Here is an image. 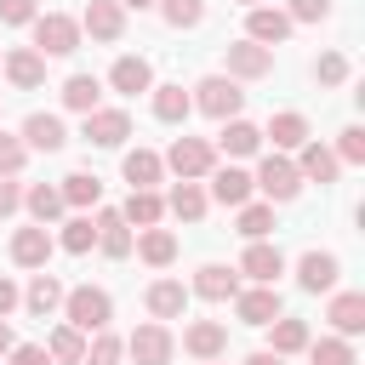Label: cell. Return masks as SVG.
<instances>
[{
	"mask_svg": "<svg viewBox=\"0 0 365 365\" xmlns=\"http://www.w3.org/2000/svg\"><path fill=\"white\" fill-rule=\"evenodd\" d=\"M63 314H68V325L86 336V331H108L114 302H108V291H97V285H74V291H63Z\"/></svg>",
	"mask_w": 365,
	"mask_h": 365,
	"instance_id": "obj_1",
	"label": "cell"
},
{
	"mask_svg": "<svg viewBox=\"0 0 365 365\" xmlns=\"http://www.w3.org/2000/svg\"><path fill=\"white\" fill-rule=\"evenodd\" d=\"M34 51L40 57H68L80 51V23L68 11H40L34 17Z\"/></svg>",
	"mask_w": 365,
	"mask_h": 365,
	"instance_id": "obj_2",
	"label": "cell"
},
{
	"mask_svg": "<svg viewBox=\"0 0 365 365\" xmlns=\"http://www.w3.org/2000/svg\"><path fill=\"white\" fill-rule=\"evenodd\" d=\"M194 108H200V114H211V120H240L245 91H240L234 80H222V74H205V80L194 86Z\"/></svg>",
	"mask_w": 365,
	"mask_h": 365,
	"instance_id": "obj_3",
	"label": "cell"
},
{
	"mask_svg": "<svg viewBox=\"0 0 365 365\" xmlns=\"http://www.w3.org/2000/svg\"><path fill=\"white\" fill-rule=\"evenodd\" d=\"M160 165H171L182 182H194V177H211V165H217V148H211L205 137H177V143H171V154H165Z\"/></svg>",
	"mask_w": 365,
	"mask_h": 365,
	"instance_id": "obj_4",
	"label": "cell"
},
{
	"mask_svg": "<svg viewBox=\"0 0 365 365\" xmlns=\"http://www.w3.org/2000/svg\"><path fill=\"white\" fill-rule=\"evenodd\" d=\"M251 188H262L268 200H297V188H302V177H297V165H291L285 154H268V160L257 165V177H251Z\"/></svg>",
	"mask_w": 365,
	"mask_h": 365,
	"instance_id": "obj_5",
	"label": "cell"
},
{
	"mask_svg": "<svg viewBox=\"0 0 365 365\" xmlns=\"http://www.w3.org/2000/svg\"><path fill=\"white\" fill-rule=\"evenodd\" d=\"M80 137H86V143H97V148H120V143L131 137V114H125V108H91Z\"/></svg>",
	"mask_w": 365,
	"mask_h": 365,
	"instance_id": "obj_6",
	"label": "cell"
},
{
	"mask_svg": "<svg viewBox=\"0 0 365 365\" xmlns=\"http://www.w3.org/2000/svg\"><path fill=\"white\" fill-rule=\"evenodd\" d=\"M125 348H131L137 365H171V348H177V342H171V331L154 319V325H137V331L125 336Z\"/></svg>",
	"mask_w": 365,
	"mask_h": 365,
	"instance_id": "obj_7",
	"label": "cell"
},
{
	"mask_svg": "<svg viewBox=\"0 0 365 365\" xmlns=\"http://www.w3.org/2000/svg\"><path fill=\"white\" fill-rule=\"evenodd\" d=\"M80 34H91V40H120L125 34V11L114 6V0H86V17H80Z\"/></svg>",
	"mask_w": 365,
	"mask_h": 365,
	"instance_id": "obj_8",
	"label": "cell"
},
{
	"mask_svg": "<svg viewBox=\"0 0 365 365\" xmlns=\"http://www.w3.org/2000/svg\"><path fill=\"white\" fill-rule=\"evenodd\" d=\"M222 51H228V74H234V80H262V74L274 68V51L257 46V40H234V46H222Z\"/></svg>",
	"mask_w": 365,
	"mask_h": 365,
	"instance_id": "obj_9",
	"label": "cell"
},
{
	"mask_svg": "<svg viewBox=\"0 0 365 365\" xmlns=\"http://www.w3.org/2000/svg\"><path fill=\"white\" fill-rule=\"evenodd\" d=\"M234 314H240L245 325H274V319H279V291H274V285L234 291Z\"/></svg>",
	"mask_w": 365,
	"mask_h": 365,
	"instance_id": "obj_10",
	"label": "cell"
},
{
	"mask_svg": "<svg viewBox=\"0 0 365 365\" xmlns=\"http://www.w3.org/2000/svg\"><path fill=\"white\" fill-rule=\"evenodd\" d=\"M240 274H251L257 285H274V279L285 274V257H279V245H268V240H251V245H245V257H240Z\"/></svg>",
	"mask_w": 365,
	"mask_h": 365,
	"instance_id": "obj_11",
	"label": "cell"
},
{
	"mask_svg": "<svg viewBox=\"0 0 365 365\" xmlns=\"http://www.w3.org/2000/svg\"><path fill=\"white\" fill-rule=\"evenodd\" d=\"M291 34V17L279 11V6H251V17H245V40H257V46H279Z\"/></svg>",
	"mask_w": 365,
	"mask_h": 365,
	"instance_id": "obj_12",
	"label": "cell"
},
{
	"mask_svg": "<svg viewBox=\"0 0 365 365\" xmlns=\"http://www.w3.org/2000/svg\"><path fill=\"white\" fill-rule=\"evenodd\" d=\"M211 200H222V205H251V171H240V165H211Z\"/></svg>",
	"mask_w": 365,
	"mask_h": 365,
	"instance_id": "obj_13",
	"label": "cell"
},
{
	"mask_svg": "<svg viewBox=\"0 0 365 365\" xmlns=\"http://www.w3.org/2000/svg\"><path fill=\"white\" fill-rule=\"evenodd\" d=\"M182 348H188L194 359H222V348H228V325H217V319H194V325L182 331Z\"/></svg>",
	"mask_w": 365,
	"mask_h": 365,
	"instance_id": "obj_14",
	"label": "cell"
},
{
	"mask_svg": "<svg viewBox=\"0 0 365 365\" xmlns=\"http://www.w3.org/2000/svg\"><path fill=\"white\" fill-rule=\"evenodd\" d=\"M63 143H68V131H63V120H57V114H29V120H23V148L57 154Z\"/></svg>",
	"mask_w": 365,
	"mask_h": 365,
	"instance_id": "obj_15",
	"label": "cell"
},
{
	"mask_svg": "<svg viewBox=\"0 0 365 365\" xmlns=\"http://www.w3.org/2000/svg\"><path fill=\"white\" fill-rule=\"evenodd\" d=\"M46 257H51V234H46L40 222L11 234V262H17V268H46Z\"/></svg>",
	"mask_w": 365,
	"mask_h": 365,
	"instance_id": "obj_16",
	"label": "cell"
},
{
	"mask_svg": "<svg viewBox=\"0 0 365 365\" xmlns=\"http://www.w3.org/2000/svg\"><path fill=\"white\" fill-rule=\"evenodd\" d=\"M6 80H11L17 91H34V86L46 80V57H40L34 46H23V51H6Z\"/></svg>",
	"mask_w": 365,
	"mask_h": 365,
	"instance_id": "obj_17",
	"label": "cell"
},
{
	"mask_svg": "<svg viewBox=\"0 0 365 365\" xmlns=\"http://www.w3.org/2000/svg\"><path fill=\"white\" fill-rule=\"evenodd\" d=\"M108 86H114V91H125V97L154 91V68H148V57H120V63L108 68Z\"/></svg>",
	"mask_w": 365,
	"mask_h": 365,
	"instance_id": "obj_18",
	"label": "cell"
},
{
	"mask_svg": "<svg viewBox=\"0 0 365 365\" xmlns=\"http://www.w3.org/2000/svg\"><path fill=\"white\" fill-rule=\"evenodd\" d=\"M336 165H342V160H336L325 143L308 137V143H302V160H297V177H302V182H336Z\"/></svg>",
	"mask_w": 365,
	"mask_h": 365,
	"instance_id": "obj_19",
	"label": "cell"
},
{
	"mask_svg": "<svg viewBox=\"0 0 365 365\" xmlns=\"http://www.w3.org/2000/svg\"><path fill=\"white\" fill-rule=\"evenodd\" d=\"M336 274H342V262H336L331 251H308V257L297 262V279H302V291H331V285H336Z\"/></svg>",
	"mask_w": 365,
	"mask_h": 365,
	"instance_id": "obj_20",
	"label": "cell"
},
{
	"mask_svg": "<svg viewBox=\"0 0 365 365\" xmlns=\"http://www.w3.org/2000/svg\"><path fill=\"white\" fill-rule=\"evenodd\" d=\"M234 291H240V274L222 268V262H205V268L194 274V297H205V302H228Z\"/></svg>",
	"mask_w": 365,
	"mask_h": 365,
	"instance_id": "obj_21",
	"label": "cell"
},
{
	"mask_svg": "<svg viewBox=\"0 0 365 365\" xmlns=\"http://www.w3.org/2000/svg\"><path fill=\"white\" fill-rule=\"evenodd\" d=\"M182 308H188L182 279H154V285H148V314H154V319H182Z\"/></svg>",
	"mask_w": 365,
	"mask_h": 365,
	"instance_id": "obj_22",
	"label": "cell"
},
{
	"mask_svg": "<svg viewBox=\"0 0 365 365\" xmlns=\"http://www.w3.org/2000/svg\"><path fill=\"white\" fill-rule=\"evenodd\" d=\"M342 336H359L365 331V297L359 291H342V297H331V314H325Z\"/></svg>",
	"mask_w": 365,
	"mask_h": 365,
	"instance_id": "obj_23",
	"label": "cell"
},
{
	"mask_svg": "<svg viewBox=\"0 0 365 365\" xmlns=\"http://www.w3.org/2000/svg\"><path fill=\"white\" fill-rule=\"evenodd\" d=\"M97 97H103V80H97V74H68V80H63V108L91 114V108H97Z\"/></svg>",
	"mask_w": 365,
	"mask_h": 365,
	"instance_id": "obj_24",
	"label": "cell"
},
{
	"mask_svg": "<svg viewBox=\"0 0 365 365\" xmlns=\"http://www.w3.org/2000/svg\"><path fill=\"white\" fill-rule=\"evenodd\" d=\"M194 114V97L182 91V86H154V120H165V125H182Z\"/></svg>",
	"mask_w": 365,
	"mask_h": 365,
	"instance_id": "obj_25",
	"label": "cell"
},
{
	"mask_svg": "<svg viewBox=\"0 0 365 365\" xmlns=\"http://www.w3.org/2000/svg\"><path fill=\"white\" fill-rule=\"evenodd\" d=\"M222 154H234V160H245V154H257L262 148V131L251 125V120H222Z\"/></svg>",
	"mask_w": 365,
	"mask_h": 365,
	"instance_id": "obj_26",
	"label": "cell"
},
{
	"mask_svg": "<svg viewBox=\"0 0 365 365\" xmlns=\"http://www.w3.org/2000/svg\"><path fill=\"white\" fill-rule=\"evenodd\" d=\"M120 171H125V182H131V188H154L165 165H160V154H154V148H131V154L120 160Z\"/></svg>",
	"mask_w": 365,
	"mask_h": 365,
	"instance_id": "obj_27",
	"label": "cell"
},
{
	"mask_svg": "<svg viewBox=\"0 0 365 365\" xmlns=\"http://www.w3.org/2000/svg\"><path fill=\"white\" fill-rule=\"evenodd\" d=\"M97 245L108 257H131V228H125L120 211H97Z\"/></svg>",
	"mask_w": 365,
	"mask_h": 365,
	"instance_id": "obj_28",
	"label": "cell"
},
{
	"mask_svg": "<svg viewBox=\"0 0 365 365\" xmlns=\"http://www.w3.org/2000/svg\"><path fill=\"white\" fill-rule=\"evenodd\" d=\"M125 222H137V228H154L160 217H165V200L154 194V188H131V200H125V211H120Z\"/></svg>",
	"mask_w": 365,
	"mask_h": 365,
	"instance_id": "obj_29",
	"label": "cell"
},
{
	"mask_svg": "<svg viewBox=\"0 0 365 365\" xmlns=\"http://www.w3.org/2000/svg\"><path fill=\"white\" fill-rule=\"evenodd\" d=\"M137 257H143L148 268H165V262L177 257V234H171V228H143V240H137Z\"/></svg>",
	"mask_w": 365,
	"mask_h": 365,
	"instance_id": "obj_30",
	"label": "cell"
},
{
	"mask_svg": "<svg viewBox=\"0 0 365 365\" xmlns=\"http://www.w3.org/2000/svg\"><path fill=\"white\" fill-rule=\"evenodd\" d=\"M23 302H29V314H40V319H46V314L63 302V279H57V274H34V279H29V291H23Z\"/></svg>",
	"mask_w": 365,
	"mask_h": 365,
	"instance_id": "obj_31",
	"label": "cell"
},
{
	"mask_svg": "<svg viewBox=\"0 0 365 365\" xmlns=\"http://www.w3.org/2000/svg\"><path fill=\"white\" fill-rule=\"evenodd\" d=\"M46 354H51V365H80V359H86V336H80L74 325H57V331L46 336Z\"/></svg>",
	"mask_w": 365,
	"mask_h": 365,
	"instance_id": "obj_32",
	"label": "cell"
},
{
	"mask_svg": "<svg viewBox=\"0 0 365 365\" xmlns=\"http://www.w3.org/2000/svg\"><path fill=\"white\" fill-rule=\"evenodd\" d=\"M262 137H274V148H302V143H308V120L285 108V114H274V120H268V131H262Z\"/></svg>",
	"mask_w": 365,
	"mask_h": 365,
	"instance_id": "obj_33",
	"label": "cell"
},
{
	"mask_svg": "<svg viewBox=\"0 0 365 365\" xmlns=\"http://www.w3.org/2000/svg\"><path fill=\"white\" fill-rule=\"evenodd\" d=\"M63 205H74V211H86V205H97L103 200V182L91 177V171H74V177H63Z\"/></svg>",
	"mask_w": 365,
	"mask_h": 365,
	"instance_id": "obj_34",
	"label": "cell"
},
{
	"mask_svg": "<svg viewBox=\"0 0 365 365\" xmlns=\"http://www.w3.org/2000/svg\"><path fill=\"white\" fill-rule=\"evenodd\" d=\"M165 205H171V217H182V222H200V217H205V188H200V182H177Z\"/></svg>",
	"mask_w": 365,
	"mask_h": 365,
	"instance_id": "obj_35",
	"label": "cell"
},
{
	"mask_svg": "<svg viewBox=\"0 0 365 365\" xmlns=\"http://www.w3.org/2000/svg\"><path fill=\"white\" fill-rule=\"evenodd\" d=\"M23 205H29V211H34V222L46 228V222L63 211V194H57L51 182H34V188H23Z\"/></svg>",
	"mask_w": 365,
	"mask_h": 365,
	"instance_id": "obj_36",
	"label": "cell"
},
{
	"mask_svg": "<svg viewBox=\"0 0 365 365\" xmlns=\"http://www.w3.org/2000/svg\"><path fill=\"white\" fill-rule=\"evenodd\" d=\"M302 348H308V325L279 314V319H274V348H268V354H279V359H285V354H302Z\"/></svg>",
	"mask_w": 365,
	"mask_h": 365,
	"instance_id": "obj_37",
	"label": "cell"
},
{
	"mask_svg": "<svg viewBox=\"0 0 365 365\" xmlns=\"http://www.w3.org/2000/svg\"><path fill=\"white\" fill-rule=\"evenodd\" d=\"M308 365H359V359L342 336H319V342H308Z\"/></svg>",
	"mask_w": 365,
	"mask_h": 365,
	"instance_id": "obj_38",
	"label": "cell"
},
{
	"mask_svg": "<svg viewBox=\"0 0 365 365\" xmlns=\"http://www.w3.org/2000/svg\"><path fill=\"white\" fill-rule=\"evenodd\" d=\"M63 251H74V257H86L91 245H97V222L91 217H74V222H63V240H57Z\"/></svg>",
	"mask_w": 365,
	"mask_h": 365,
	"instance_id": "obj_39",
	"label": "cell"
},
{
	"mask_svg": "<svg viewBox=\"0 0 365 365\" xmlns=\"http://www.w3.org/2000/svg\"><path fill=\"white\" fill-rule=\"evenodd\" d=\"M240 234L245 240H268L274 234V205H240Z\"/></svg>",
	"mask_w": 365,
	"mask_h": 365,
	"instance_id": "obj_40",
	"label": "cell"
},
{
	"mask_svg": "<svg viewBox=\"0 0 365 365\" xmlns=\"http://www.w3.org/2000/svg\"><path fill=\"white\" fill-rule=\"evenodd\" d=\"M120 354H125V342L114 336V331H97L91 336V348H86V359L80 365H120Z\"/></svg>",
	"mask_w": 365,
	"mask_h": 365,
	"instance_id": "obj_41",
	"label": "cell"
},
{
	"mask_svg": "<svg viewBox=\"0 0 365 365\" xmlns=\"http://www.w3.org/2000/svg\"><path fill=\"white\" fill-rule=\"evenodd\" d=\"M160 11H165L171 29H194L205 17V0H160Z\"/></svg>",
	"mask_w": 365,
	"mask_h": 365,
	"instance_id": "obj_42",
	"label": "cell"
},
{
	"mask_svg": "<svg viewBox=\"0 0 365 365\" xmlns=\"http://www.w3.org/2000/svg\"><path fill=\"white\" fill-rule=\"evenodd\" d=\"M314 80H319V86H342V80H348V57H342V51H325V57L314 63Z\"/></svg>",
	"mask_w": 365,
	"mask_h": 365,
	"instance_id": "obj_43",
	"label": "cell"
},
{
	"mask_svg": "<svg viewBox=\"0 0 365 365\" xmlns=\"http://www.w3.org/2000/svg\"><path fill=\"white\" fill-rule=\"evenodd\" d=\"M23 160H29L23 137H6V131H0V177H17V171H23Z\"/></svg>",
	"mask_w": 365,
	"mask_h": 365,
	"instance_id": "obj_44",
	"label": "cell"
},
{
	"mask_svg": "<svg viewBox=\"0 0 365 365\" xmlns=\"http://www.w3.org/2000/svg\"><path fill=\"white\" fill-rule=\"evenodd\" d=\"M331 154H336V160H348V165H365V131H359V125H348V131H342V143H336Z\"/></svg>",
	"mask_w": 365,
	"mask_h": 365,
	"instance_id": "obj_45",
	"label": "cell"
},
{
	"mask_svg": "<svg viewBox=\"0 0 365 365\" xmlns=\"http://www.w3.org/2000/svg\"><path fill=\"white\" fill-rule=\"evenodd\" d=\"M285 17H291V23H325V17H331V0H291Z\"/></svg>",
	"mask_w": 365,
	"mask_h": 365,
	"instance_id": "obj_46",
	"label": "cell"
},
{
	"mask_svg": "<svg viewBox=\"0 0 365 365\" xmlns=\"http://www.w3.org/2000/svg\"><path fill=\"white\" fill-rule=\"evenodd\" d=\"M34 0H0V23H34Z\"/></svg>",
	"mask_w": 365,
	"mask_h": 365,
	"instance_id": "obj_47",
	"label": "cell"
},
{
	"mask_svg": "<svg viewBox=\"0 0 365 365\" xmlns=\"http://www.w3.org/2000/svg\"><path fill=\"white\" fill-rule=\"evenodd\" d=\"M11 365H51V354L34 348V342H23V348H11Z\"/></svg>",
	"mask_w": 365,
	"mask_h": 365,
	"instance_id": "obj_48",
	"label": "cell"
},
{
	"mask_svg": "<svg viewBox=\"0 0 365 365\" xmlns=\"http://www.w3.org/2000/svg\"><path fill=\"white\" fill-rule=\"evenodd\" d=\"M17 205H23V188H17L11 177H0V217H11Z\"/></svg>",
	"mask_w": 365,
	"mask_h": 365,
	"instance_id": "obj_49",
	"label": "cell"
},
{
	"mask_svg": "<svg viewBox=\"0 0 365 365\" xmlns=\"http://www.w3.org/2000/svg\"><path fill=\"white\" fill-rule=\"evenodd\" d=\"M17 302H23V291H17V285H11L6 274H0V319H6V314H11Z\"/></svg>",
	"mask_w": 365,
	"mask_h": 365,
	"instance_id": "obj_50",
	"label": "cell"
},
{
	"mask_svg": "<svg viewBox=\"0 0 365 365\" xmlns=\"http://www.w3.org/2000/svg\"><path fill=\"white\" fill-rule=\"evenodd\" d=\"M245 365H285V359H279V354H268V348H262V354H251V359H245Z\"/></svg>",
	"mask_w": 365,
	"mask_h": 365,
	"instance_id": "obj_51",
	"label": "cell"
},
{
	"mask_svg": "<svg viewBox=\"0 0 365 365\" xmlns=\"http://www.w3.org/2000/svg\"><path fill=\"white\" fill-rule=\"evenodd\" d=\"M11 348H17V342H11V325L0 319V354H11Z\"/></svg>",
	"mask_w": 365,
	"mask_h": 365,
	"instance_id": "obj_52",
	"label": "cell"
},
{
	"mask_svg": "<svg viewBox=\"0 0 365 365\" xmlns=\"http://www.w3.org/2000/svg\"><path fill=\"white\" fill-rule=\"evenodd\" d=\"M114 6H131V11H148L154 0H114Z\"/></svg>",
	"mask_w": 365,
	"mask_h": 365,
	"instance_id": "obj_53",
	"label": "cell"
},
{
	"mask_svg": "<svg viewBox=\"0 0 365 365\" xmlns=\"http://www.w3.org/2000/svg\"><path fill=\"white\" fill-rule=\"evenodd\" d=\"M205 365H222V359H205Z\"/></svg>",
	"mask_w": 365,
	"mask_h": 365,
	"instance_id": "obj_54",
	"label": "cell"
},
{
	"mask_svg": "<svg viewBox=\"0 0 365 365\" xmlns=\"http://www.w3.org/2000/svg\"><path fill=\"white\" fill-rule=\"evenodd\" d=\"M245 6H257V0H245Z\"/></svg>",
	"mask_w": 365,
	"mask_h": 365,
	"instance_id": "obj_55",
	"label": "cell"
}]
</instances>
